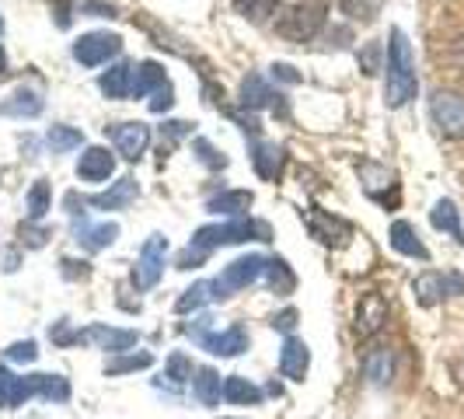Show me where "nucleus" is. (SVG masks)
<instances>
[{"label": "nucleus", "mask_w": 464, "mask_h": 419, "mask_svg": "<svg viewBox=\"0 0 464 419\" xmlns=\"http://www.w3.org/2000/svg\"><path fill=\"white\" fill-rule=\"evenodd\" d=\"M430 116L443 137H464V94L458 92H433L430 94Z\"/></svg>", "instance_id": "12"}, {"label": "nucleus", "mask_w": 464, "mask_h": 419, "mask_svg": "<svg viewBox=\"0 0 464 419\" xmlns=\"http://www.w3.org/2000/svg\"><path fill=\"white\" fill-rule=\"evenodd\" d=\"M192 360H188L186 353H171L168 356V371H164V377H171L175 385H186V381H192Z\"/></svg>", "instance_id": "38"}, {"label": "nucleus", "mask_w": 464, "mask_h": 419, "mask_svg": "<svg viewBox=\"0 0 464 419\" xmlns=\"http://www.w3.org/2000/svg\"><path fill=\"white\" fill-rule=\"evenodd\" d=\"M412 294L422 307H433V304L447 301V297H458L464 294V277L461 273H440V269H426L419 273L412 283Z\"/></svg>", "instance_id": "8"}, {"label": "nucleus", "mask_w": 464, "mask_h": 419, "mask_svg": "<svg viewBox=\"0 0 464 419\" xmlns=\"http://www.w3.org/2000/svg\"><path fill=\"white\" fill-rule=\"evenodd\" d=\"M49 11H53L56 28H63V32H67L70 24H73V0H49Z\"/></svg>", "instance_id": "42"}, {"label": "nucleus", "mask_w": 464, "mask_h": 419, "mask_svg": "<svg viewBox=\"0 0 464 419\" xmlns=\"http://www.w3.org/2000/svg\"><path fill=\"white\" fill-rule=\"evenodd\" d=\"M98 88L105 98H112V102H126L130 98V88H133V63H116V67H109L102 77H98Z\"/></svg>", "instance_id": "27"}, {"label": "nucleus", "mask_w": 464, "mask_h": 419, "mask_svg": "<svg viewBox=\"0 0 464 419\" xmlns=\"http://www.w3.org/2000/svg\"><path fill=\"white\" fill-rule=\"evenodd\" d=\"M266 283H269V290L276 294V297H286V294H294L297 290V273L290 269V262L286 258H279V256H273V258H266Z\"/></svg>", "instance_id": "28"}, {"label": "nucleus", "mask_w": 464, "mask_h": 419, "mask_svg": "<svg viewBox=\"0 0 464 419\" xmlns=\"http://www.w3.org/2000/svg\"><path fill=\"white\" fill-rule=\"evenodd\" d=\"M112 171H116V154L109 147H98V143L84 147V154L77 161V179L81 182H105Z\"/></svg>", "instance_id": "18"}, {"label": "nucleus", "mask_w": 464, "mask_h": 419, "mask_svg": "<svg viewBox=\"0 0 464 419\" xmlns=\"http://www.w3.org/2000/svg\"><path fill=\"white\" fill-rule=\"evenodd\" d=\"M7 70V53H4V46H0V73Z\"/></svg>", "instance_id": "50"}, {"label": "nucleus", "mask_w": 464, "mask_h": 419, "mask_svg": "<svg viewBox=\"0 0 464 419\" xmlns=\"http://www.w3.org/2000/svg\"><path fill=\"white\" fill-rule=\"evenodd\" d=\"M430 224H433L437 231L458 238V241L464 245L461 213H458V207H454V200H437V203H433V210H430Z\"/></svg>", "instance_id": "31"}, {"label": "nucleus", "mask_w": 464, "mask_h": 419, "mask_svg": "<svg viewBox=\"0 0 464 419\" xmlns=\"http://www.w3.org/2000/svg\"><path fill=\"white\" fill-rule=\"evenodd\" d=\"M360 67H363V73H377V67H381V43H367V49L360 53Z\"/></svg>", "instance_id": "46"}, {"label": "nucleus", "mask_w": 464, "mask_h": 419, "mask_svg": "<svg viewBox=\"0 0 464 419\" xmlns=\"http://www.w3.org/2000/svg\"><path fill=\"white\" fill-rule=\"evenodd\" d=\"M119 53H122V39L116 32H88L73 43V60L81 67H102V63L116 60Z\"/></svg>", "instance_id": "11"}, {"label": "nucleus", "mask_w": 464, "mask_h": 419, "mask_svg": "<svg viewBox=\"0 0 464 419\" xmlns=\"http://www.w3.org/2000/svg\"><path fill=\"white\" fill-rule=\"evenodd\" d=\"M81 7H84L88 15H94V18H119V7L112 0H84Z\"/></svg>", "instance_id": "45"}, {"label": "nucleus", "mask_w": 464, "mask_h": 419, "mask_svg": "<svg viewBox=\"0 0 464 419\" xmlns=\"http://www.w3.org/2000/svg\"><path fill=\"white\" fill-rule=\"evenodd\" d=\"M4 269H7V273L18 269V252H7V256H4Z\"/></svg>", "instance_id": "49"}, {"label": "nucleus", "mask_w": 464, "mask_h": 419, "mask_svg": "<svg viewBox=\"0 0 464 419\" xmlns=\"http://www.w3.org/2000/svg\"><path fill=\"white\" fill-rule=\"evenodd\" d=\"M363 377L377 388L392 385V377H395V353H392V346H371L363 353Z\"/></svg>", "instance_id": "24"}, {"label": "nucleus", "mask_w": 464, "mask_h": 419, "mask_svg": "<svg viewBox=\"0 0 464 419\" xmlns=\"http://www.w3.org/2000/svg\"><path fill=\"white\" fill-rule=\"evenodd\" d=\"M224 402L227 405H258L262 402V388L252 385L248 377H241V374H227L224 377Z\"/></svg>", "instance_id": "30"}, {"label": "nucleus", "mask_w": 464, "mask_h": 419, "mask_svg": "<svg viewBox=\"0 0 464 419\" xmlns=\"http://www.w3.org/2000/svg\"><path fill=\"white\" fill-rule=\"evenodd\" d=\"M231 4L241 18H248V22H266L269 15H276L283 0H231Z\"/></svg>", "instance_id": "36"}, {"label": "nucleus", "mask_w": 464, "mask_h": 419, "mask_svg": "<svg viewBox=\"0 0 464 419\" xmlns=\"http://www.w3.org/2000/svg\"><path fill=\"white\" fill-rule=\"evenodd\" d=\"M161 84H168V73L158 60H140L133 63V88H130V98H147L154 94Z\"/></svg>", "instance_id": "26"}, {"label": "nucleus", "mask_w": 464, "mask_h": 419, "mask_svg": "<svg viewBox=\"0 0 464 419\" xmlns=\"http://www.w3.org/2000/svg\"><path fill=\"white\" fill-rule=\"evenodd\" d=\"M381 4L384 0H343V15H349L353 22H373L381 15Z\"/></svg>", "instance_id": "37"}, {"label": "nucleus", "mask_w": 464, "mask_h": 419, "mask_svg": "<svg viewBox=\"0 0 464 419\" xmlns=\"http://www.w3.org/2000/svg\"><path fill=\"white\" fill-rule=\"evenodd\" d=\"M328 18V4L325 0H297L294 7H286L276 18V35L286 43H307L314 39Z\"/></svg>", "instance_id": "5"}, {"label": "nucleus", "mask_w": 464, "mask_h": 419, "mask_svg": "<svg viewBox=\"0 0 464 419\" xmlns=\"http://www.w3.org/2000/svg\"><path fill=\"white\" fill-rule=\"evenodd\" d=\"M137 179H130V175H122L119 182H112V186L105 189V192H94V196H88V203L98 210H126L133 200H137Z\"/></svg>", "instance_id": "25"}, {"label": "nucleus", "mask_w": 464, "mask_h": 419, "mask_svg": "<svg viewBox=\"0 0 464 419\" xmlns=\"http://www.w3.org/2000/svg\"><path fill=\"white\" fill-rule=\"evenodd\" d=\"M384 322H388V301L377 290L363 294L360 304H356V336L360 339H371V336H377L384 328Z\"/></svg>", "instance_id": "16"}, {"label": "nucleus", "mask_w": 464, "mask_h": 419, "mask_svg": "<svg viewBox=\"0 0 464 419\" xmlns=\"http://www.w3.org/2000/svg\"><path fill=\"white\" fill-rule=\"evenodd\" d=\"M46 143L53 154H70V151H77V147L84 143V133L73 130V126H49Z\"/></svg>", "instance_id": "34"}, {"label": "nucleus", "mask_w": 464, "mask_h": 419, "mask_svg": "<svg viewBox=\"0 0 464 419\" xmlns=\"http://www.w3.org/2000/svg\"><path fill=\"white\" fill-rule=\"evenodd\" d=\"M209 301H217L213 279H199V283H192L188 290H182V297L175 301V311H179V315H188V311H199V307Z\"/></svg>", "instance_id": "32"}, {"label": "nucleus", "mask_w": 464, "mask_h": 419, "mask_svg": "<svg viewBox=\"0 0 464 419\" xmlns=\"http://www.w3.org/2000/svg\"><path fill=\"white\" fill-rule=\"evenodd\" d=\"M49 339L56 346H94L109 349V353H126L140 343L133 328H112V326H88V328H70L67 322H56L49 328Z\"/></svg>", "instance_id": "4"}, {"label": "nucleus", "mask_w": 464, "mask_h": 419, "mask_svg": "<svg viewBox=\"0 0 464 419\" xmlns=\"http://www.w3.org/2000/svg\"><path fill=\"white\" fill-rule=\"evenodd\" d=\"M119 238V224H88L84 217H81V224H73V241L84 248V252H105L109 245H116Z\"/></svg>", "instance_id": "22"}, {"label": "nucleus", "mask_w": 464, "mask_h": 419, "mask_svg": "<svg viewBox=\"0 0 464 419\" xmlns=\"http://www.w3.org/2000/svg\"><path fill=\"white\" fill-rule=\"evenodd\" d=\"M301 220L307 224L311 238H318V241L328 245V248H343L349 238H353V224L343 220V217H335V213H328V210H322V207H304Z\"/></svg>", "instance_id": "9"}, {"label": "nucleus", "mask_w": 464, "mask_h": 419, "mask_svg": "<svg viewBox=\"0 0 464 419\" xmlns=\"http://www.w3.org/2000/svg\"><path fill=\"white\" fill-rule=\"evenodd\" d=\"M7 360H14V364H35V360H39V343H35V339L11 343V346H7Z\"/></svg>", "instance_id": "40"}, {"label": "nucleus", "mask_w": 464, "mask_h": 419, "mask_svg": "<svg viewBox=\"0 0 464 419\" xmlns=\"http://www.w3.org/2000/svg\"><path fill=\"white\" fill-rule=\"evenodd\" d=\"M360 179H363V192L371 196L373 203L398 207V179L392 168H384L377 161H363L360 164Z\"/></svg>", "instance_id": "13"}, {"label": "nucleus", "mask_w": 464, "mask_h": 419, "mask_svg": "<svg viewBox=\"0 0 464 419\" xmlns=\"http://www.w3.org/2000/svg\"><path fill=\"white\" fill-rule=\"evenodd\" d=\"M241 241H273V228L266 220H227V224H207L192 234L186 248L175 258V269H199L217 248L241 245Z\"/></svg>", "instance_id": "1"}, {"label": "nucleus", "mask_w": 464, "mask_h": 419, "mask_svg": "<svg viewBox=\"0 0 464 419\" xmlns=\"http://www.w3.org/2000/svg\"><path fill=\"white\" fill-rule=\"evenodd\" d=\"M273 77L286 81V84H297V81H301V73L290 67V63H273Z\"/></svg>", "instance_id": "48"}, {"label": "nucleus", "mask_w": 464, "mask_h": 419, "mask_svg": "<svg viewBox=\"0 0 464 419\" xmlns=\"http://www.w3.org/2000/svg\"><path fill=\"white\" fill-rule=\"evenodd\" d=\"M388 39L392 43H388V56H384V102H388V109H401L419 92L416 56H412L409 35L401 28H392Z\"/></svg>", "instance_id": "2"}, {"label": "nucleus", "mask_w": 464, "mask_h": 419, "mask_svg": "<svg viewBox=\"0 0 464 419\" xmlns=\"http://www.w3.org/2000/svg\"><path fill=\"white\" fill-rule=\"evenodd\" d=\"M24 210H28V220H32V224H35V220H43L49 210H53V189H49L46 179L32 182L28 200H24Z\"/></svg>", "instance_id": "33"}, {"label": "nucleus", "mask_w": 464, "mask_h": 419, "mask_svg": "<svg viewBox=\"0 0 464 419\" xmlns=\"http://www.w3.org/2000/svg\"><path fill=\"white\" fill-rule=\"evenodd\" d=\"M252 203H256V192H248V189H224V192L209 196L207 210L209 213H217V217L245 220V217H248V210H252Z\"/></svg>", "instance_id": "20"}, {"label": "nucleus", "mask_w": 464, "mask_h": 419, "mask_svg": "<svg viewBox=\"0 0 464 419\" xmlns=\"http://www.w3.org/2000/svg\"><path fill=\"white\" fill-rule=\"evenodd\" d=\"M43 109H46V98L35 88H14L0 102V116L7 119H35L43 116Z\"/></svg>", "instance_id": "21"}, {"label": "nucleus", "mask_w": 464, "mask_h": 419, "mask_svg": "<svg viewBox=\"0 0 464 419\" xmlns=\"http://www.w3.org/2000/svg\"><path fill=\"white\" fill-rule=\"evenodd\" d=\"M192 133V122H186V119H171V122H164L161 126V137L168 140V147H175L182 137H188Z\"/></svg>", "instance_id": "43"}, {"label": "nucleus", "mask_w": 464, "mask_h": 419, "mask_svg": "<svg viewBox=\"0 0 464 419\" xmlns=\"http://www.w3.org/2000/svg\"><path fill=\"white\" fill-rule=\"evenodd\" d=\"M297 318H301V315H297L294 307H286V311H279L276 318H273V328H276V332H286V336H290V332H294V326H297Z\"/></svg>", "instance_id": "47"}, {"label": "nucleus", "mask_w": 464, "mask_h": 419, "mask_svg": "<svg viewBox=\"0 0 464 419\" xmlns=\"http://www.w3.org/2000/svg\"><path fill=\"white\" fill-rule=\"evenodd\" d=\"M262 273H266V256H241V258H234V262H227L224 273L213 279L217 301H227L237 290L252 287L256 279H262Z\"/></svg>", "instance_id": "7"}, {"label": "nucleus", "mask_w": 464, "mask_h": 419, "mask_svg": "<svg viewBox=\"0 0 464 419\" xmlns=\"http://www.w3.org/2000/svg\"><path fill=\"white\" fill-rule=\"evenodd\" d=\"M164 252H168V238L164 234H150L140 248V258L133 266V283L137 290H154L164 277Z\"/></svg>", "instance_id": "10"}, {"label": "nucleus", "mask_w": 464, "mask_h": 419, "mask_svg": "<svg viewBox=\"0 0 464 419\" xmlns=\"http://www.w3.org/2000/svg\"><path fill=\"white\" fill-rule=\"evenodd\" d=\"M28 398L70 402V381L63 374H14L0 367V409H18Z\"/></svg>", "instance_id": "3"}, {"label": "nucleus", "mask_w": 464, "mask_h": 419, "mask_svg": "<svg viewBox=\"0 0 464 419\" xmlns=\"http://www.w3.org/2000/svg\"><path fill=\"white\" fill-rule=\"evenodd\" d=\"M388 241H392V248H395L398 256L430 262V248L422 245V238H419V231L409 224V220H395L392 231H388Z\"/></svg>", "instance_id": "23"}, {"label": "nucleus", "mask_w": 464, "mask_h": 419, "mask_svg": "<svg viewBox=\"0 0 464 419\" xmlns=\"http://www.w3.org/2000/svg\"><path fill=\"white\" fill-rule=\"evenodd\" d=\"M171 105H175V88H171V81H168V84H161V88L154 92V98H150V112L161 116V112H168Z\"/></svg>", "instance_id": "44"}, {"label": "nucleus", "mask_w": 464, "mask_h": 419, "mask_svg": "<svg viewBox=\"0 0 464 419\" xmlns=\"http://www.w3.org/2000/svg\"><path fill=\"white\" fill-rule=\"evenodd\" d=\"M0 32H4V18H0Z\"/></svg>", "instance_id": "51"}, {"label": "nucleus", "mask_w": 464, "mask_h": 419, "mask_svg": "<svg viewBox=\"0 0 464 419\" xmlns=\"http://www.w3.org/2000/svg\"><path fill=\"white\" fill-rule=\"evenodd\" d=\"M18 234H22V245H28V248H43L49 238H53V231H49V228H35L32 220H24Z\"/></svg>", "instance_id": "41"}, {"label": "nucleus", "mask_w": 464, "mask_h": 419, "mask_svg": "<svg viewBox=\"0 0 464 419\" xmlns=\"http://www.w3.org/2000/svg\"><path fill=\"white\" fill-rule=\"evenodd\" d=\"M147 367H154V356H150V353H119L116 360L105 364V374H109V377H119V374L147 371Z\"/></svg>", "instance_id": "35"}, {"label": "nucleus", "mask_w": 464, "mask_h": 419, "mask_svg": "<svg viewBox=\"0 0 464 419\" xmlns=\"http://www.w3.org/2000/svg\"><path fill=\"white\" fill-rule=\"evenodd\" d=\"M192 151H196V154H199V161L207 164V168H213V171H220V168H227V158H224V154H220V151H217V147H213V143H209V140H196V143H192Z\"/></svg>", "instance_id": "39"}, {"label": "nucleus", "mask_w": 464, "mask_h": 419, "mask_svg": "<svg viewBox=\"0 0 464 419\" xmlns=\"http://www.w3.org/2000/svg\"><path fill=\"white\" fill-rule=\"evenodd\" d=\"M252 168H256L258 179L266 182H276L283 175V164H286V147H279L273 140H252Z\"/></svg>", "instance_id": "17"}, {"label": "nucleus", "mask_w": 464, "mask_h": 419, "mask_svg": "<svg viewBox=\"0 0 464 419\" xmlns=\"http://www.w3.org/2000/svg\"><path fill=\"white\" fill-rule=\"evenodd\" d=\"M112 143H116V151L126 161H140L147 154V147H150V126L140 122V119L116 122L112 126Z\"/></svg>", "instance_id": "14"}, {"label": "nucleus", "mask_w": 464, "mask_h": 419, "mask_svg": "<svg viewBox=\"0 0 464 419\" xmlns=\"http://www.w3.org/2000/svg\"><path fill=\"white\" fill-rule=\"evenodd\" d=\"M241 105H245L248 112H256V109H273V112H279V116H286L283 94L273 92L258 73H248V77L241 81Z\"/></svg>", "instance_id": "15"}, {"label": "nucleus", "mask_w": 464, "mask_h": 419, "mask_svg": "<svg viewBox=\"0 0 464 419\" xmlns=\"http://www.w3.org/2000/svg\"><path fill=\"white\" fill-rule=\"evenodd\" d=\"M192 395H196V402H199V405H207V409L220 405V395H224L220 374L213 371V367H199V371H196V377H192Z\"/></svg>", "instance_id": "29"}, {"label": "nucleus", "mask_w": 464, "mask_h": 419, "mask_svg": "<svg viewBox=\"0 0 464 419\" xmlns=\"http://www.w3.org/2000/svg\"><path fill=\"white\" fill-rule=\"evenodd\" d=\"M188 336L213 356H241L248 349V328L237 326V322L227 326L224 332H213V318H199V322L188 326Z\"/></svg>", "instance_id": "6"}, {"label": "nucleus", "mask_w": 464, "mask_h": 419, "mask_svg": "<svg viewBox=\"0 0 464 419\" xmlns=\"http://www.w3.org/2000/svg\"><path fill=\"white\" fill-rule=\"evenodd\" d=\"M307 371H311V346L297 336H286V343L279 349V374L286 381H304Z\"/></svg>", "instance_id": "19"}]
</instances>
